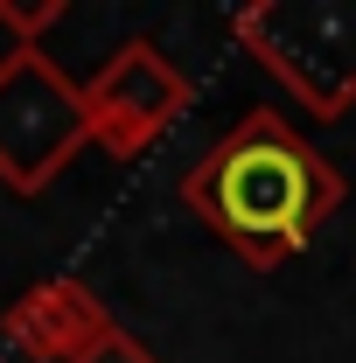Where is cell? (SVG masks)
<instances>
[{"mask_svg": "<svg viewBox=\"0 0 356 363\" xmlns=\"http://www.w3.org/2000/svg\"><path fill=\"white\" fill-rule=\"evenodd\" d=\"M343 168L272 105L245 112L223 140L196 154V168H182V203L252 272H279L287 259H301L314 230L343 210Z\"/></svg>", "mask_w": 356, "mask_h": 363, "instance_id": "6da1fadb", "label": "cell"}, {"mask_svg": "<svg viewBox=\"0 0 356 363\" xmlns=\"http://www.w3.org/2000/svg\"><path fill=\"white\" fill-rule=\"evenodd\" d=\"M230 43L314 119L356 105V0H252L230 14Z\"/></svg>", "mask_w": 356, "mask_h": 363, "instance_id": "7a4b0ae2", "label": "cell"}, {"mask_svg": "<svg viewBox=\"0 0 356 363\" xmlns=\"http://www.w3.org/2000/svg\"><path fill=\"white\" fill-rule=\"evenodd\" d=\"M84 147V84L49 49H7L0 56V189L43 196Z\"/></svg>", "mask_w": 356, "mask_h": 363, "instance_id": "3957f363", "label": "cell"}, {"mask_svg": "<svg viewBox=\"0 0 356 363\" xmlns=\"http://www.w3.org/2000/svg\"><path fill=\"white\" fill-rule=\"evenodd\" d=\"M189 98H196V84L168 63V49L154 35H126L84 77V133L112 161H140L189 112Z\"/></svg>", "mask_w": 356, "mask_h": 363, "instance_id": "277c9868", "label": "cell"}, {"mask_svg": "<svg viewBox=\"0 0 356 363\" xmlns=\"http://www.w3.org/2000/svg\"><path fill=\"white\" fill-rule=\"evenodd\" d=\"M105 328H112V308L91 294L84 279H35V286L0 315V335L28 363H70L91 335H105Z\"/></svg>", "mask_w": 356, "mask_h": 363, "instance_id": "5b68a950", "label": "cell"}, {"mask_svg": "<svg viewBox=\"0 0 356 363\" xmlns=\"http://www.w3.org/2000/svg\"><path fill=\"white\" fill-rule=\"evenodd\" d=\"M63 0H0V28L14 35V49H43V35L63 21Z\"/></svg>", "mask_w": 356, "mask_h": 363, "instance_id": "8992f818", "label": "cell"}, {"mask_svg": "<svg viewBox=\"0 0 356 363\" xmlns=\"http://www.w3.org/2000/svg\"><path fill=\"white\" fill-rule=\"evenodd\" d=\"M70 363H161V357H154L140 335H126V328L112 321V328H105V335H91V342H84Z\"/></svg>", "mask_w": 356, "mask_h": 363, "instance_id": "52a82bcc", "label": "cell"}, {"mask_svg": "<svg viewBox=\"0 0 356 363\" xmlns=\"http://www.w3.org/2000/svg\"><path fill=\"white\" fill-rule=\"evenodd\" d=\"M0 363H14V357H0Z\"/></svg>", "mask_w": 356, "mask_h": 363, "instance_id": "ba28073f", "label": "cell"}]
</instances>
